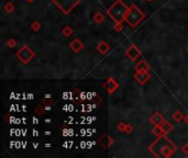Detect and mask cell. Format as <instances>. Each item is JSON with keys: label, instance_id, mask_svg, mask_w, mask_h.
I'll return each instance as SVG.
<instances>
[{"label": "cell", "instance_id": "obj_1", "mask_svg": "<svg viewBox=\"0 0 188 158\" xmlns=\"http://www.w3.org/2000/svg\"><path fill=\"white\" fill-rule=\"evenodd\" d=\"M148 149L156 157H171L177 151V146L171 140H168L166 135H163L157 137V140L148 147Z\"/></svg>", "mask_w": 188, "mask_h": 158}, {"label": "cell", "instance_id": "obj_2", "mask_svg": "<svg viewBox=\"0 0 188 158\" xmlns=\"http://www.w3.org/2000/svg\"><path fill=\"white\" fill-rule=\"evenodd\" d=\"M128 11L129 8L125 6L122 0H117L107 10V13L110 15L115 22H123L125 20V15H127Z\"/></svg>", "mask_w": 188, "mask_h": 158}, {"label": "cell", "instance_id": "obj_3", "mask_svg": "<svg viewBox=\"0 0 188 158\" xmlns=\"http://www.w3.org/2000/svg\"><path fill=\"white\" fill-rule=\"evenodd\" d=\"M144 19H145V13L141 11L136 5H132L129 7V11L125 15L124 21H127L132 28H136Z\"/></svg>", "mask_w": 188, "mask_h": 158}, {"label": "cell", "instance_id": "obj_4", "mask_svg": "<svg viewBox=\"0 0 188 158\" xmlns=\"http://www.w3.org/2000/svg\"><path fill=\"white\" fill-rule=\"evenodd\" d=\"M15 56L22 64H28L34 57V53L28 45H23L20 50L15 53Z\"/></svg>", "mask_w": 188, "mask_h": 158}, {"label": "cell", "instance_id": "obj_5", "mask_svg": "<svg viewBox=\"0 0 188 158\" xmlns=\"http://www.w3.org/2000/svg\"><path fill=\"white\" fill-rule=\"evenodd\" d=\"M133 78H134V80H136L139 85L143 86L151 79V74L150 71H136Z\"/></svg>", "mask_w": 188, "mask_h": 158}, {"label": "cell", "instance_id": "obj_6", "mask_svg": "<svg viewBox=\"0 0 188 158\" xmlns=\"http://www.w3.org/2000/svg\"><path fill=\"white\" fill-rule=\"evenodd\" d=\"M125 55H127L128 58H130L131 60H136L141 56V51L136 47V45L132 44V45H130L128 48H127V51H125Z\"/></svg>", "mask_w": 188, "mask_h": 158}, {"label": "cell", "instance_id": "obj_7", "mask_svg": "<svg viewBox=\"0 0 188 158\" xmlns=\"http://www.w3.org/2000/svg\"><path fill=\"white\" fill-rule=\"evenodd\" d=\"M103 87L106 88V90L108 91V93L112 95V93H115V91H117V89L119 88V83H117V80L113 79V78H108L107 81L103 83Z\"/></svg>", "mask_w": 188, "mask_h": 158}, {"label": "cell", "instance_id": "obj_8", "mask_svg": "<svg viewBox=\"0 0 188 158\" xmlns=\"http://www.w3.org/2000/svg\"><path fill=\"white\" fill-rule=\"evenodd\" d=\"M98 143H99V145L101 146L102 148H108L109 146H111L113 144V140L112 137H111L110 135H108V134H103L102 136H101L100 138H99V140H98Z\"/></svg>", "mask_w": 188, "mask_h": 158}, {"label": "cell", "instance_id": "obj_9", "mask_svg": "<svg viewBox=\"0 0 188 158\" xmlns=\"http://www.w3.org/2000/svg\"><path fill=\"white\" fill-rule=\"evenodd\" d=\"M96 50H97V52L99 53V54H101V55H106V54L110 51V45H109L106 41H101V42L97 45Z\"/></svg>", "mask_w": 188, "mask_h": 158}, {"label": "cell", "instance_id": "obj_10", "mask_svg": "<svg viewBox=\"0 0 188 158\" xmlns=\"http://www.w3.org/2000/svg\"><path fill=\"white\" fill-rule=\"evenodd\" d=\"M164 120H165V119H164V116L162 115V113H160V112L153 113V115H151V118H150V122L152 123L153 125H160Z\"/></svg>", "mask_w": 188, "mask_h": 158}, {"label": "cell", "instance_id": "obj_11", "mask_svg": "<svg viewBox=\"0 0 188 158\" xmlns=\"http://www.w3.org/2000/svg\"><path fill=\"white\" fill-rule=\"evenodd\" d=\"M69 47L72 48L75 53H79L80 51L84 48V43L81 42L79 38H75V40L69 44Z\"/></svg>", "mask_w": 188, "mask_h": 158}, {"label": "cell", "instance_id": "obj_12", "mask_svg": "<svg viewBox=\"0 0 188 158\" xmlns=\"http://www.w3.org/2000/svg\"><path fill=\"white\" fill-rule=\"evenodd\" d=\"M160 126H161V128H162V131H163V133L165 134V135H167L168 133H171L172 131H173V125H172L171 123L166 120H164L163 122L161 123Z\"/></svg>", "mask_w": 188, "mask_h": 158}, {"label": "cell", "instance_id": "obj_13", "mask_svg": "<svg viewBox=\"0 0 188 158\" xmlns=\"http://www.w3.org/2000/svg\"><path fill=\"white\" fill-rule=\"evenodd\" d=\"M134 69H136V71H148L150 70V65L146 63L145 60H141L136 65Z\"/></svg>", "mask_w": 188, "mask_h": 158}, {"label": "cell", "instance_id": "obj_14", "mask_svg": "<svg viewBox=\"0 0 188 158\" xmlns=\"http://www.w3.org/2000/svg\"><path fill=\"white\" fill-rule=\"evenodd\" d=\"M74 33V30L72 26H69V25H66V26H64L62 30V34L65 36V38H69V36H72Z\"/></svg>", "mask_w": 188, "mask_h": 158}, {"label": "cell", "instance_id": "obj_15", "mask_svg": "<svg viewBox=\"0 0 188 158\" xmlns=\"http://www.w3.org/2000/svg\"><path fill=\"white\" fill-rule=\"evenodd\" d=\"M103 20H105V15H103L100 11H98L97 13H95V15H94V22L97 23V24H100V23L103 22Z\"/></svg>", "mask_w": 188, "mask_h": 158}, {"label": "cell", "instance_id": "obj_16", "mask_svg": "<svg viewBox=\"0 0 188 158\" xmlns=\"http://www.w3.org/2000/svg\"><path fill=\"white\" fill-rule=\"evenodd\" d=\"M184 114L181 112V111H176V112L173 113V115H172V119H173L175 122H181L182 120H184Z\"/></svg>", "mask_w": 188, "mask_h": 158}, {"label": "cell", "instance_id": "obj_17", "mask_svg": "<svg viewBox=\"0 0 188 158\" xmlns=\"http://www.w3.org/2000/svg\"><path fill=\"white\" fill-rule=\"evenodd\" d=\"M152 133H153L155 136H157V137L165 135V134L163 133V131H162V128H161L160 125H154V128H152Z\"/></svg>", "mask_w": 188, "mask_h": 158}, {"label": "cell", "instance_id": "obj_18", "mask_svg": "<svg viewBox=\"0 0 188 158\" xmlns=\"http://www.w3.org/2000/svg\"><path fill=\"white\" fill-rule=\"evenodd\" d=\"M3 10L8 13L13 12V10H15V5H13L12 2H7L5 6H3Z\"/></svg>", "mask_w": 188, "mask_h": 158}, {"label": "cell", "instance_id": "obj_19", "mask_svg": "<svg viewBox=\"0 0 188 158\" xmlns=\"http://www.w3.org/2000/svg\"><path fill=\"white\" fill-rule=\"evenodd\" d=\"M41 28H42V25H41V23L39 22V21H34V22L31 24V30L34 31V32H38V31H40Z\"/></svg>", "mask_w": 188, "mask_h": 158}, {"label": "cell", "instance_id": "obj_20", "mask_svg": "<svg viewBox=\"0 0 188 158\" xmlns=\"http://www.w3.org/2000/svg\"><path fill=\"white\" fill-rule=\"evenodd\" d=\"M42 102L44 105H52L53 103H54V101H53V99L51 98V95H46L45 98H43Z\"/></svg>", "mask_w": 188, "mask_h": 158}, {"label": "cell", "instance_id": "obj_21", "mask_svg": "<svg viewBox=\"0 0 188 158\" xmlns=\"http://www.w3.org/2000/svg\"><path fill=\"white\" fill-rule=\"evenodd\" d=\"M115 32H121L123 30V22H115Z\"/></svg>", "mask_w": 188, "mask_h": 158}, {"label": "cell", "instance_id": "obj_22", "mask_svg": "<svg viewBox=\"0 0 188 158\" xmlns=\"http://www.w3.org/2000/svg\"><path fill=\"white\" fill-rule=\"evenodd\" d=\"M127 124L128 123H124V122H120L117 125V128H118V131H120V132H122V133H124V131H125V128H127Z\"/></svg>", "mask_w": 188, "mask_h": 158}, {"label": "cell", "instance_id": "obj_23", "mask_svg": "<svg viewBox=\"0 0 188 158\" xmlns=\"http://www.w3.org/2000/svg\"><path fill=\"white\" fill-rule=\"evenodd\" d=\"M44 111H45V107H42V105H39V107H36V108H35V113H36V114H39V115L43 114V113H44Z\"/></svg>", "mask_w": 188, "mask_h": 158}, {"label": "cell", "instance_id": "obj_24", "mask_svg": "<svg viewBox=\"0 0 188 158\" xmlns=\"http://www.w3.org/2000/svg\"><path fill=\"white\" fill-rule=\"evenodd\" d=\"M7 45L9 46V47L13 48L15 45H17V41H15V38H9V40L7 41Z\"/></svg>", "mask_w": 188, "mask_h": 158}, {"label": "cell", "instance_id": "obj_25", "mask_svg": "<svg viewBox=\"0 0 188 158\" xmlns=\"http://www.w3.org/2000/svg\"><path fill=\"white\" fill-rule=\"evenodd\" d=\"M134 131V128H133L132 124H127V128H125V131H124V133L125 134H131Z\"/></svg>", "mask_w": 188, "mask_h": 158}, {"label": "cell", "instance_id": "obj_26", "mask_svg": "<svg viewBox=\"0 0 188 158\" xmlns=\"http://www.w3.org/2000/svg\"><path fill=\"white\" fill-rule=\"evenodd\" d=\"M182 152H183L184 155H188V144L183 145V147H182Z\"/></svg>", "mask_w": 188, "mask_h": 158}, {"label": "cell", "instance_id": "obj_27", "mask_svg": "<svg viewBox=\"0 0 188 158\" xmlns=\"http://www.w3.org/2000/svg\"><path fill=\"white\" fill-rule=\"evenodd\" d=\"M184 121H185L186 124H188V114H186V115L184 116Z\"/></svg>", "mask_w": 188, "mask_h": 158}, {"label": "cell", "instance_id": "obj_28", "mask_svg": "<svg viewBox=\"0 0 188 158\" xmlns=\"http://www.w3.org/2000/svg\"><path fill=\"white\" fill-rule=\"evenodd\" d=\"M45 134H46V135H51V132H50V131H46Z\"/></svg>", "mask_w": 188, "mask_h": 158}, {"label": "cell", "instance_id": "obj_29", "mask_svg": "<svg viewBox=\"0 0 188 158\" xmlns=\"http://www.w3.org/2000/svg\"><path fill=\"white\" fill-rule=\"evenodd\" d=\"M146 1H148V2H151V1H153V0H146Z\"/></svg>", "mask_w": 188, "mask_h": 158}, {"label": "cell", "instance_id": "obj_30", "mask_svg": "<svg viewBox=\"0 0 188 158\" xmlns=\"http://www.w3.org/2000/svg\"><path fill=\"white\" fill-rule=\"evenodd\" d=\"M30 1H31V0H30Z\"/></svg>", "mask_w": 188, "mask_h": 158}]
</instances>
